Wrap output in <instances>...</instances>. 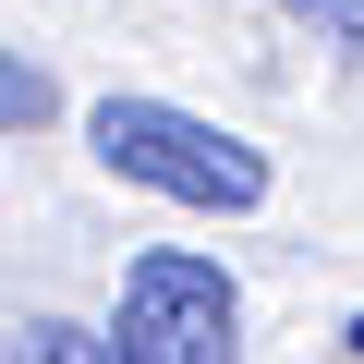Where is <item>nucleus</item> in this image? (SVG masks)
Returning a JSON list of instances; mask_svg holds the SVG:
<instances>
[{
    "label": "nucleus",
    "instance_id": "f257e3e1",
    "mask_svg": "<svg viewBox=\"0 0 364 364\" xmlns=\"http://www.w3.org/2000/svg\"><path fill=\"white\" fill-rule=\"evenodd\" d=\"M85 134H97V158L122 182H146V195H170V207H219V219L267 207V158L243 134L195 122V109H170V97H97Z\"/></svg>",
    "mask_w": 364,
    "mask_h": 364
},
{
    "label": "nucleus",
    "instance_id": "f03ea898",
    "mask_svg": "<svg viewBox=\"0 0 364 364\" xmlns=\"http://www.w3.org/2000/svg\"><path fill=\"white\" fill-rule=\"evenodd\" d=\"M122 364H243V291L219 279V255H134L122 267Z\"/></svg>",
    "mask_w": 364,
    "mask_h": 364
},
{
    "label": "nucleus",
    "instance_id": "7ed1b4c3",
    "mask_svg": "<svg viewBox=\"0 0 364 364\" xmlns=\"http://www.w3.org/2000/svg\"><path fill=\"white\" fill-rule=\"evenodd\" d=\"M13 364H122V340H97L73 316H37V328H13Z\"/></svg>",
    "mask_w": 364,
    "mask_h": 364
},
{
    "label": "nucleus",
    "instance_id": "20e7f679",
    "mask_svg": "<svg viewBox=\"0 0 364 364\" xmlns=\"http://www.w3.org/2000/svg\"><path fill=\"white\" fill-rule=\"evenodd\" d=\"M49 109H61V85H49L25 49H0V134H37Z\"/></svg>",
    "mask_w": 364,
    "mask_h": 364
},
{
    "label": "nucleus",
    "instance_id": "39448f33",
    "mask_svg": "<svg viewBox=\"0 0 364 364\" xmlns=\"http://www.w3.org/2000/svg\"><path fill=\"white\" fill-rule=\"evenodd\" d=\"M291 25H304V37H328V49H352V61H364V0H291Z\"/></svg>",
    "mask_w": 364,
    "mask_h": 364
}]
</instances>
